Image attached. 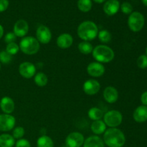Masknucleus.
<instances>
[{"label":"nucleus","instance_id":"nucleus-28","mask_svg":"<svg viewBox=\"0 0 147 147\" xmlns=\"http://www.w3.org/2000/svg\"><path fill=\"white\" fill-rule=\"evenodd\" d=\"M12 55L7 53L6 50L0 52V62L3 64H9L12 60Z\"/></svg>","mask_w":147,"mask_h":147},{"label":"nucleus","instance_id":"nucleus-36","mask_svg":"<svg viewBox=\"0 0 147 147\" xmlns=\"http://www.w3.org/2000/svg\"><path fill=\"white\" fill-rule=\"evenodd\" d=\"M141 101L144 106H147V91L144 92L141 96Z\"/></svg>","mask_w":147,"mask_h":147},{"label":"nucleus","instance_id":"nucleus-8","mask_svg":"<svg viewBox=\"0 0 147 147\" xmlns=\"http://www.w3.org/2000/svg\"><path fill=\"white\" fill-rule=\"evenodd\" d=\"M85 138L81 133L72 132L65 139V144L67 147H80L83 145Z\"/></svg>","mask_w":147,"mask_h":147},{"label":"nucleus","instance_id":"nucleus-30","mask_svg":"<svg viewBox=\"0 0 147 147\" xmlns=\"http://www.w3.org/2000/svg\"><path fill=\"white\" fill-rule=\"evenodd\" d=\"M24 134H25V131H24V128L22 126H17L14 129L12 132V136L15 139H21L24 136Z\"/></svg>","mask_w":147,"mask_h":147},{"label":"nucleus","instance_id":"nucleus-4","mask_svg":"<svg viewBox=\"0 0 147 147\" xmlns=\"http://www.w3.org/2000/svg\"><path fill=\"white\" fill-rule=\"evenodd\" d=\"M19 47L20 50L23 53L28 55H32L38 53L40 48V45L35 37L27 36L22 39Z\"/></svg>","mask_w":147,"mask_h":147},{"label":"nucleus","instance_id":"nucleus-6","mask_svg":"<svg viewBox=\"0 0 147 147\" xmlns=\"http://www.w3.org/2000/svg\"><path fill=\"white\" fill-rule=\"evenodd\" d=\"M123 121L121 113L117 110H111L103 115V121L109 128H117Z\"/></svg>","mask_w":147,"mask_h":147},{"label":"nucleus","instance_id":"nucleus-27","mask_svg":"<svg viewBox=\"0 0 147 147\" xmlns=\"http://www.w3.org/2000/svg\"><path fill=\"white\" fill-rule=\"evenodd\" d=\"M97 37H98L99 40L102 43H109L112 39V35L111 32L106 30H102L98 32Z\"/></svg>","mask_w":147,"mask_h":147},{"label":"nucleus","instance_id":"nucleus-34","mask_svg":"<svg viewBox=\"0 0 147 147\" xmlns=\"http://www.w3.org/2000/svg\"><path fill=\"white\" fill-rule=\"evenodd\" d=\"M15 147H31V144L27 139H21L16 142Z\"/></svg>","mask_w":147,"mask_h":147},{"label":"nucleus","instance_id":"nucleus-15","mask_svg":"<svg viewBox=\"0 0 147 147\" xmlns=\"http://www.w3.org/2000/svg\"><path fill=\"white\" fill-rule=\"evenodd\" d=\"M103 98L109 103H114L119 99V92L116 88L113 86H108L103 90Z\"/></svg>","mask_w":147,"mask_h":147},{"label":"nucleus","instance_id":"nucleus-22","mask_svg":"<svg viewBox=\"0 0 147 147\" xmlns=\"http://www.w3.org/2000/svg\"><path fill=\"white\" fill-rule=\"evenodd\" d=\"M103 111L100 110V109L97 107H93L90 109L88 112V116L89 119L91 120L98 121V120H101L102 118L103 117Z\"/></svg>","mask_w":147,"mask_h":147},{"label":"nucleus","instance_id":"nucleus-29","mask_svg":"<svg viewBox=\"0 0 147 147\" xmlns=\"http://www.w3.org/2000/svg\"><path fill=\"white\" fill-rule=\"evenodd\" d=\"M20 50V47H19V45L16 42L7 44V47H6V51L8 53H9L10 55H11L12 56L17 54Z\"/></svg>","mask_w":147,"mask_h":147},{"label":"nucleus","instance_id":"nucleus-18","mask_svg":"<svg viewBox=\"0 0 147 147\" xmlns=\"http://www.w3.org/2000/svg\"><path fill=\"white\" fill-rule=\"evenodd\" d=\"M134 119L136 122L143 123L147 121V106H140L135 109L133 114Z\"/></svg>","mask_w":147,"mask_h":147},{"label":"nucleus","instance_id":"nucleus-31","mask_svg":"<svg viewBox=\"0 0 147 147\" xmlns=\"http://www.w3.org/2000/svg\"><path fill=\"white\" fill-rule=\"evenodd\" d=\"M120 9L122 12L125 14H131L133 12V7L129 2L125 1L120 6Z\"/></svg>","mask_w":147,"mask_h":147},{"label":"nucleus","instance_id":"nucleus-19","mask_svg":"<svg viewBox=\"0 0 147 147\" xmlns=\"http://www.w3.org/2000/svg\"><path fill=\"white\" fill-rule=\"evenodd\" d=\"M83 147H104V142L103 139L97 135L90 136L85 139Z\"/></svg>","mask_w":147,"mask_h":147},{"label":"nucleus","instance_id":"nucleus-41","mask_svg":"<svg viewBox=\"0 0 147 147\" xmlns=\"http://www.w3.org/2000/svg\"><path fill=\"white\" fill-rule=\"evenodd\" d=\"M0 70H1V63H0Z\"/></svg>","mask_w":147,"mask_h":147},{"label":"nucleus","instance_id":"nucleus-11","mask_svg":"<svg viewBox=\"0 0 147 147\" xmlns=\"http://www.w3.org/2000/svg\"><path fill=\"white\" fill-rule=\"evenodd\" d=\"M83 91L89 96H93L99 92L100 89V84L95 79H88L86 80L83 86Z\"/></svg>","mask_w":147,"mask_h":147},{"label":"nucleus","instance_id":"nucleus-20","mask_svg":"<svg viewBox=\"0 0 147 147\" xmlns=\"http://www.w3.org/2000/svg\"><path fill=\"white\" fill-rule=\"evenodd\" d=\"M106 127H107V126L104 123V121L102 120L94 121L90 126L91 131L96 135L104 134V132L106 131Z\"/></svg>","mask_w":147,"mask_h":147},{"label":"nucleus","instance_id":"nucleus-26","mask_svg":"<svg viewBox=\"0 0 147 147\" xmlns=\"http://www.w3.org/2000/svg\"><path fill=\"white\" fill-rule=\"evenodd\" d=\"M91 0H78L77 3L78 8L82 12H88L92 9Z\"/></svg>","mask_w":147,"mask_h":147},{"label":"nucleus","instance_id":"nucleus-5","mask_svg":"<svg viewBox=\"0 0 147 147\" xmlns=\"http://www.w3.org/2000/svg\"><path fill=\"white\" fill-rule=\"evenodd\" d=\"M144 17L139 11H133L129 14L128 19V25L129 29L134 32L141 31L144 26Z\"/></svg>","mask_w":147,"mask_h":147},{"label":"nucleus","instance_id":"nucleus-10","mask_svg":"<svg viewBox=\"0 0 147 147\" xmlns=\"http://www.w3.org/2000/svg\"><path fill=\"white\" fill-rule=\"evenodd\" d=\"M19 73L24 78H32L36 74V67L30 62H24L19 66Z\"/></svg>","mask_w":147,"mask_h":147},{"label":"nucleus","instance_id":"nucleus-39","mask_svg":"<svg viewBox=\"0 0 147 147\" xmlns=\"http://www.w3.org/2000/svg\"><path fill=\"white\" fill-rule=\"evenodd\" d=\"M142 1L144 4V5H145L146 7H147V0H142Z\"/></svg>","mask_w":147,"mask_h":147},{"label":"nucleus","instance_id":"nucleus-16","mask_svg":"<svg viewBox=\"0 0 147 147\" xmlns=\"http://www.w3.org/2000/svg\"><path fill=\"white\" fill-rule=\"evenodd\" d=\"M0 109L6 114H11L15 109V104L9 96H4L0 100Z\"/></svg>","mask_w":147,"mask_h":147},{"label":"nucleus","instance_id":"nucleus-38","mask_svg":"<svg viewBox=\"0 0 147 147\" xmlns=\"http://www.w3.org/2000/svg\"><path fill=\"white\" fill-rule=\"evenodd\" d=\"M93 1H94L96 3H98V4H102V3L105 2L106 0H93Z\"/></svg>","mask_w":147,"mask_h":147},{"label":"nucleus","instance_id":"nucleus-37","mask_svg":"<svg viewBox=\"0 0 147 147\" xmlns=\"http://www.w3.org/2000/svg\"><path fill=\"white\" fill-rule=\"evenodd\" d=\"M4 27H3V26L1 24H0V39H1V37L4 35Z\"/></svg>","mask_w":147,"mask_h":147},{"label":"nucleus","instance_id":"nucleus-23","mask_svg":"<svg viewBox=\"0 0 147 147\" xmlns=\"http://www.w3.org/2000/svg\"><path fill=\"white\" fill-rule=\"evenodd\" d=\"M34 81L35 84L39 87H45L47 84L48 78L44 73L39 72V73H36L35 76H34Z\"/></svg>","mask_w":147,"mask_h":147},{"label":"nucleus","instance_id":"nucleus-40","mask_svg":"<svg viewBox=\"0 0 147 147\" xmlns=\"http://www.w3.org/2000/svg\"><path fill=\"white\" fill-rule=\"evenodd\" d=\"M146 55L147 56V47H146Z\"/></svg>","mask_w":147,"mask_h":147},{"label":"nucleus","instance_id":"nucleus-12","mask_svg":"<svg viewBox=\"0 0 147 147\" xmlns=\"http://www.w3.org/2000/svg\"><path fill=\"white\" fill-rule=\"evenodd\" d=\"M105 67L102 63L98 62H92L87 67V73L93 78H99L105 73Z\"/></svg>","mask_w":147,"mask_h":147},{"label":"nucleus","instance_id":"nucleus-17","mask_svg":"<svg viewBox=\"0 0 147 147\" xmlns=\"http://www.w3.org/2000/svg\"><path fill=\"white\" fill-rule=\"evenodd\" d=\"M57 45L61 49H67L73 43V37L69 33H63L57 39Z\"/></svg>","mask_w":147,"mask_h":147},{"label":"nucleus","instance_id":"nucleus-25","mask_svg":"<svg viewBox=\"0 0 147 147\" xmlns=\"http://www.w3.org/2000/svg\"><path fill=\"white\" fill-rule=\"evenodd\" d=\"M79 51L84 55H89L92 53L93 50V47L91 43L87 41H83L79 43L78 46Z\"/></svg>","mask_w":147,"mask_h":147},{"label":"nucleus","instance_id":"nucleus-1","mask_svg":"<svg viewBox=\"0 0 147 147\" xmlns=\"http://www.w3.org/2000/svg\"><path fill=\"white\" fill-rule=\"evenodd\" d=\"M103 142L109 147H123L126 143V137L120 129L110 128L103 134Z\"/></svg>","mask_w":147,"mask_h":147},{"label":"nucleus","instance_id":"nucleus-3","mask_svg":"<svg viewBox=\"0 0 147 147\" xmlns=\"http://www.w3.org/2000/svg\"><path fill=\"white\" fill-rule=\"evenodd\" d=\"M92 55L96 62L100 63H110L115 57L114 51L110 47L104 45H99L93 48Z\"/></svg>","mask_w":147,"mask_h":147},{"label":"nucleus","instance_id":"nucleus-33","mask_svg":"<svg viewBox=\"0 0 147 147\" xmlns=\"http://www.w3.org/2000/svg\"><path fill=\"white\" fill-rule=\"evenodd\" d=\"M16 39H17V36L14 34L13 32H10L7 33L4 36V42L7 44H9V43L15 42Z\"/></svg>","mask_w":147,"mask_h":147},{"label":"nucleus","instance_id":"nucleus-7","mask_svg":"<svg viewBox=\"0 0 147 147\" xmlns=\"http://www.w3.org/2000/svg\"><path fill=\"white\" fill-rule=\"evenodd\" d=\"M16 124V119L11 114H0V131H9L12 130Z\"/></svg>","mask_w":147,"mask_h":147},{"label":"nucleus","instance_id":"nucleus-14","mask_svg":"<svg viewBox=\"0 0 147 147\" xmlns=\"http://www.w3.org/2000/svg\"><path fill=\"white\" fill-rule=\"evenodd\" d=\"M120 6L119 0H108L103 5V11L108 16L115 15L119 11Z\"/></svg>","mask_w":147,"mask_h":147},{"label":"nucleus","instance_id":"nucleus-2","mask_svg":"<svg viewBox=\"0 0 147 147\" xmlns=\"http://www.w3.org/2000/svg\"><path fill=\"white\" fill-rule=\"evenodd\" d=\"M98 33V28L95 22L92 21H84L78 27L77 34L83 41H92L96 38Z\"/></svg>","mask_w":147,"mask_h":147},{"label":"nucleus","instance_id":"nucleus-24","mask_svg":"<svg viewBox=\"0 0 147 147\" xmlns=\"http://www.w3.org/2000/svg\"><path fill=\"white\" fill-rule=\"evenodd\" d=\"M37 147H54V143L51 138L43 135L37 139Z\"/></svg>","mask_w":147,"mask_h":147},{"label":"nucleus","instance_id":"nucleus-13","mask_svg":"<svg viewBox=\"0 0 147 147\" xmlns=\"http://www.w3.org/2000/svg\"><path fill=\"white\" fill-rule=\"evenodd\" d=\"M28 31L29 24L24 20H19L16 22L13 27V32L18 37H24Z\"/></svg>","mask_w":147,"mask_h":147},{"label":"nucleus","instance_id":"nucleus-35","mask_svg":"<svg viewBox=\"0 0 147 147\" xmlns=\"http://www.w3.org/2000/svg\"><path fill=\"white\" fill-rule=\"evenodd\" d=\"M9 4V2L8 0H0V12H4L6 11L8 8Z\"/></svg>","mask_w":147,"mask_h":147},{"label":"nucleus","instance_id":"nucleus-21","mask_svg":"<svg viewBox=\"0 0 147 147\" xmlns=\"http://www.w3.org/2000/svg\"><path fill=\"white\" fill-rule=\"evenodd\" d=\"M15 145V139L9 134L0 135V147H13Z\"/></svg>","mask_w":147,"mask_h":147},{"label":"nucleus","instance_id":"nucleus-32","mask_svg":"<svg viewBox=\"0 0 147 147\" xmlns=\"http://www.w3.org/2000/svg\"><path fill=\"white\" fill-rule=\"evenodd\" d=\"M137 65L141 69H146L147 67V56L146 55H142L137 59Z\"/></svg>","mask_w":147,"mask_h":147},{"label":"nucleus","instance_id":"nucleus-9","mask_svg":"<svg viewBox=\"0 0 147 147\" xmlns=\"http://www.w3.org/2000/svg\"><path fill=\"white\" fill-rule=\"evenodd\" d=\"M36 37L38 42L42 44H48L52 39V33L49 27L45 25H40L36 30Z\"/></svg>","mask_w":147,"mask_h":147}]
</instances>
